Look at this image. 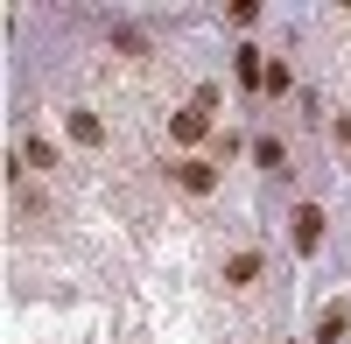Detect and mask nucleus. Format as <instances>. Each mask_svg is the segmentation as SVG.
I'll list each match as a JSON object with an SVG mask.
<instances>
[{
  "mask_svg": "<svg viewBox=\"0 0 351 344\" xmlns=\"http://www.w3.org/2000/svg\"><path fill=\"white\" fill-rule=\"evenodd\" d=\"M204 134H211V112H197V106H183V112H169V140H183V148H197Z\"/></svg>",
  "mask_w": 351,
  "mask_h": 344,
  "instance_id": "1",
  "label": "nucleus"
},
{
  "mask_svg": "<svg viewBox=\"0 0 351 344\" xmlns=\"http://www.w3.org/2000/svg\"><path fill=\"white\" fill-rule=\"evenodd\" d=\"M176 183H183L190 197H211V190H218V169H211V162H176Z\"/></svg>",
  "mask_w": 351,
  "mask_h": 344,
  "instance_id": "2",
  "label": "nucleus"
},
{
  "mask_svg": "<svg viewBox=\"0 0 351 344\" xmlns=\"http://www.w3.org/2000/svg\"><path fill=\"white\" fill-rule=\"evenodd\" d=\"M316 239H324V211L302 204V211H295V246H302V253H316Z\"/></svg>",
  "mask_w": 351,
  "mask_h": 344,
  "instance_id": "3",
  "label": "nucleus"
},
{
  "mask_svg": "<svg viewBox=\"0 0 351 344\" xmlns=\"http://www.w3.org/2000/svg\"><path fill=\"white\" fill-rule=\"evenodd\" d=\"M71 140H77V148H99V140H106V127H99V112H71Z\"/></svg>",
  "mask_w": 351,
  "mask_h": 344,
  "instance_id": "4",
  "label": "nucleus"
},
{
  "mask_svg": "<svg viewBox=\"0 0 351 344\" xmlns=\"http://www.w3.org/2000/svg\"><path fill=\"white\" fill-rule=\"evenodd\" d=\"M225 281H232V288H253V281H260V253H232V260H225Z\"/></svg>",
  "mask_w": 351,
  "mask_h": 344,
  "instance_id": "5",
  "label": "nucleus"
},
{
  "mask_svg": "<svg viewBox=\"0 0 351 344\" xmlns=\"http://www.w3.org/2000/svg\"><path fill=\"white\" fill-rule=\"evenodd\" d=\"M21 162H28V169H56V148H49L43 134H28V140H21Z\"/></svg>",
  "mask_w": 351,
  "mask_h": 344,
  "instance_id": "6",
  "label": "nucleus"
},
{
  "mask_svg": "<svg viewBox=\"0 0 351 344\" xmlns=\"http://www.w3.org/2000/svg\"><path fill=\"white\" fill-rule=\"evenodd\" d=\"M344 323H351V317H344V302H337V309H324V323H316V337H324V344H337V337H344Z\"/></svg>",
  "mask_w": 351,
  "mask_h": 344,
  "instance_id": "7",
  "label": "nucleus"
},
{
  "mask_svg": "<svg viewBox=\"0 0 351 344\" xmlns=\"http://www.w3.org/2000/svg\"><path fill=\"white\" fill-rule=\"evenodd\" d=\"M253 155H260V169H281V162H288V148H281V140H260Z\"/></svg>",
  "mask_w": 351,
  "mask_h": 344,
  "instance_id": "8",
  "label": "nucleus"
},
{
  "mask_svg": "<svg viewBox=\"0 0 351 344\" xmlns=\"http://www.w3.org/2000/svg\"><path fill=\"white\" fill-rule=\"evenodd\" d=\"M337 140H344V148H351V112H344V120H337Z\"/></svg>",
  "mask_w": 351,
  "mask_h": 344,
  "instance_id": "9",
  "label": "nucleus"
}]
</instances>
